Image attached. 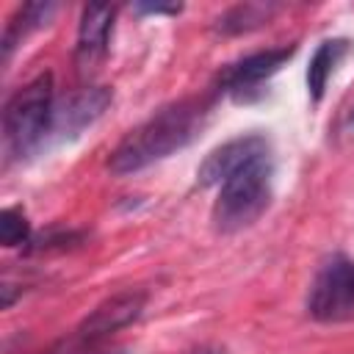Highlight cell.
Returning a JSON list of instances; mask_svg holds the SVG:
<instances>
[{
  "label": "cell",
  "mask_w": 354,
  "mask_h": 354,
  "mask_svg": "<svg viewBox=\"0 0 354 354\" xmlns=\"http://www.w3.org/2000/svg\"><path fill=\"white\" fill-rule=\"evenodd\" d=\"M207 113H210L207 97H185L155 111L147 122L133 127L116 144V149L108 158V169L124 177L180 152L199 136V130L207 122Z\"/></svg>",
  "instance_id": "cell-1"
},
{
  "label": "cell",
  "mask_w": 354,
  "mask_h": 354,
  "mask_svg": "<svg viewBox=\"0 0 354 354\" xmlns=\"http://www.w3.org/2000/svg\"><path fill=\"white\" fill-rule=\"evenodd\" d=\"M271 177H274L271 149L249 158L243 166L227 174L218 183V194L210 210L213 227L224 235L252 227L271 202Z\"/></svg>",
  "instance_id": "cell-2"
},
{
  "label": "cell",
  "mask_w": 354,
  "mask_h": 354,
  "mask_svg": "<svg viewBox=\"0 0 354 354\" xmlns=\"http://www.w3.org/2000/svg\"><path fill=\"white\" fill-rule=\"evenodd\" d=\"M53 75L41 72L17 88L3 108V138L11 158L33 155L53 130Z\"/></svg>",
  "instance_id": "cell-3"
},
{
  "label": "cell",
  "mask_w": 354,
  "mask_h": 354,
  "mask_svg": "<svg viewBox=\"0 0 354 354\" xmlns=\"http://www.w3.org/2000/svg\"><path fill=\"white\" fill-rule=\"evenodd\" d=\"M307 313L321 324L354 321V260L335 254L318 268L307 293Z\"/></svg>",
  "instance_id": "cell-4"
},
{
  "label": "cell",
  "mask_w": 354,
  "mask_h": 354,
  "mask_svg": "<svg viewBox=\"0 0 354 354\" xmlns=\"http://www.w3.org/2000/svg\"><path fill=\"white\" fill-rule=\"evenodd\" d=\"M147 307V290L141 288H127L119 290L108 299H102L75 329L72 340L80 346H105V340H111V335H116L119 329L130 326Z\"/></svg>",
  "instance_id": "cell-5"
},
{
  "label": "cell",
  "mask_w": 354,
  "mask_h": 354,
  "mask_svg": "<svg viewBox=\"0 0 354 354\" xmlns=\"http://www.w3.org/2000/svg\"><path fill=\"white\" fill-rule=\"evenodd\" d=\"M113 17H116L113 6L91 3L83 8L80 28H77V44H75V64L83 77L94 75L97 66L105 61L108 44H111V30H113Z\"/></svg>",
  "instance_id": "cell-6"
},
{
  "label": "cell",
  "mask_w": 354,
  "mask_h": 354,
  "mask_svg": "<svg viewBox=\"0 0 354 354\" xmlns=\"http://www.w3.org/2000/svg\"><path fill=\"white\" fill-rule=\"evenodd\" d=\"M111 100H113V91L108 86H86V88L69 94L61 105H55L53 130L50 133L55 138L80 136L86 127H91L105 113V108L111 105Z\"/></svg>",
  "instance_id": "cell-7"
},
{
  "label": "cell",
  "mask_w": 354,
  "mask_h": 354,
  "mask_svg": "<svg viewBox=\"0 0 354 354\" xmlns=\"http://www.w3.org/2000/svg\"><path fill=\"white\" fill-rule=\"evenodd\" d=\"M268 138L260 136V133H246V136H238V138H230L227 144L216 147L199 166L196 177H199V185H218L227 174H232L238 166H243L249 158L260 155V152H268Z\"/></svg>",
  "instance_id": "cell-8"
},
{
  "label": "cell",
  "mask_w": 354,
  "mask_h": 354,
  "mask_svg": "<svg viewBox=\"0 0 354 354\" xmlns=\"http://www.w3.org/2000/svg\"><path fill=\"white\" fill-rule=\"evenodd\" d=\"M290 53H293V47H279V50H263V53H252V55L241 58L238 64H232L221 72V91H230L235 97L254 91L263 80H268L274 72H279V66L290 58Z\"/></svg>",
  "instance_id": "cell-9"
},
{
  "label": "cell",
  "mask_w": 354,
  "mask_h": 354,
  "mask_svg": "<svg viewBox=\"0 0 354 354\" xmlns=\"http://www.w3.org/2000/svg\"><path fill=\"white\" fill-rule=\"evenodd\" d=\"M346 53H348L346 39H326V41L318 44V50L313 53L310 66H307V91H310L313 102H321V97L326 91V83H329L335 66L340 64V58Z\"/></svg>",
  "instance_id": "cell-10"
},
{
  "label": "cell",
  "mask_w": 354,
  "mask_h": 354,
  "mask_svg": "<svg viewBox=\"0 0 354 354\" xmlns=\"http://www.w3.org/2000/svg\"><path fill=\"white\" fill-rule=\"evenodd\" d=\"M53 14H55V3H25V6H19L17 14L6 25V33H3V61L11 58L14 47L22 44V39H28V33L47 25V19Z\"/></svg>",
  "instance_id": "cell-11"
},
{
  "label": "cell",
  "mask_w": 354,
  "mask_h": 354,
  "mask_svg": "<svg viewBox=\"0 0 354 354\" xmlns=\"http://www.w3.org/2000/svg\"><path fill=\"white\" fill-rule=\"evenodd\" d=\"M279 11L277 3H238L230 11H224L218 17L216 30L224 36H235V33H249L260 25H266L274 14Z\"/></svg>",
  "instance_id": "cell-12"
},
{
  "label": "cell",
  "mask_w": 354,
  "mask_h": 354,
  "mask_svg": "<svg viewBox=\"0 0 354 354\" xmlns=\"http://www.w3.org/2000/svg\"><path fill=\"white\" fill-rule=\"evenodd\" d=\"M30 241V224L19 207H3L0 210V243L3 246H22Z\"/></svg>",
  "instance_id": "cell-13"
},
{
  "label": "cell",
  "mask_w": 354,
  "mask_h": 354,
  "mask_svg": "<svg viewBox=\"0 0 354 354\" xmlns=\"http://www.w3.org/2000/svg\"><path fill=\"white\" fill-rule=\"evenodd\" d=\"M136 11H141V14H180L183 11V6L177 3V6H163V3H138L136 6Z\"/></svg>",
  "instance_id": "cell-14"
},
{
  "label": "cell",
  "mask_w": 354,
  "mask_h": 354,
  "mask_svg": "<svg viewBox=\"0 0 354 354\" xmlns=\"http://www.w3.org/2000/svg\"><path fill=\"white\" fill-rule=\"evenodd\" d=\"M183 354H224V348H218V346H196V348H188Z\"/></svg>",
  "instance_id": "cell-15"
},
{
  "label": "cell",
  "mask_w": 354,
  "mask_h": 354,
  "mask_svg": "<svg viewBox=\"0 0 354 354\" xmlns=\"http://www.w3.org/2000/svg\"><path fill=\"white\" fill-rule=\"evenodd\" d=\"M343 133H346V136H354V111L346 116V122H343Z\"/></svg>",
  "instance_id": "cell-16"
}]
</instances>
